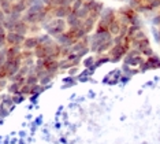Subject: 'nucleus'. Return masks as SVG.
I'll return each mask as SVG.
<instances>
[{
	"label": "nucleus",
	"mask_w": 160,
	"mask_h": 144,
	"mask_svg": "<svg viewBox=\"0 0 160 144\" xmlns=\"http://www.w3.org/2000/svg\"><path fill=\"white\" fill-rule=\"evenodd\" d=\"M114 2H125V0H114Z\"/></svg>",
	"instance_id": "38"
},
{
	"label": "nucleus",
	"mask_w": 160,
	"mask_h": 144,
	"mask_svg": "<svg viewBox=\"0 0 160 144\" xmlns=\"http://www.w3.org/2000/svg\"><path fill=\"white\" fill-rule=\"evenodd\" d=\"M25 84H29L30 87L36 85V84H38V77L36 73H29L26 76V80H25Z\"/></svg>",
	"instance_id": "27"
},
{
	"label": "nucleus",
	"mask_w": 160,
	"mask_h": 144,
	"mask_svg": "<svg viewBox=\"0 0 160 144\" xmlns=\"http://www.w3.org/2000/svg\"><path fill=\"white\" fill-rule=\"evenodd\" d=\"M42 30V28H41V25L40 24H32V25H29V35H33V36H37L40 35Z\"/></svg>",
	"instance_id": "28"
},
{
	"label": "nucleus",
	"mask_w": 160,
	"mask_h": 144,
	"mask_svg": "<svg viewBox=\"0 0 160 144\" xmlns=\"http://www.w3.org/2000/svg\"><path fill=\"white\" fill-rule=\"evenodd\" d=\"M14 32L19 33V35H23V36H28L29 35V24H26L23 19H19L14 25Z\"/></svg>",
	"instance_id": "14"
},
{
	"label": "nucleus",
	"mask_w": 160,
	"mask_h": 144,
	"mask_svg": "<svg viewBox=\"0 0 160 144\" xmlns=\"http://www.w3.org/2000/svg\"><path fill=\"white\" fill-rule=\"evenodd\" d=\"M116 18V10L112 7H104L103 11L99 15V21H97L96 28H103V29H108V25L111 24Z\"/></svg>",
	"instance_id": "2"
},
{
	"label": "nucleus",
	"mask_w": 160,
	"mask_h": 144,
	"mask_svg": "<svg viewBox=\"0 0 160 144\" xmlns=\"http://www.w3.org/2000/svg\"><path fill=\"white\" fill-rule=\"evenodd\" d=\"M71 6H60V7H55V8H51V14L53 18H63L66 19L68 14H71Z\"/></svg>",
	"instance_id": "8"
},
{
	"label": "nucleus",
	"mask_w": 160,
	"mask_h": 144,
	"mask_svg": "<svg viewBox=\"0 0 160 144\" xmlns=\"http://www.w3.org/2000/svg\"><path fill=\"white\" fill-rule=\"evenodd\" d=\"M107 63H110V56H108V54L96 55V61H94V66H96V69H99L103 65H107Z\"/></svg>",
	"instance_id": "19"
},
{
	"label": "nucleus",
	"mask_w": 160,
	"mask_h": 144,
	"mask_svg": "<svg viewBox=\"0 0 160 144\" xmlns=\"http://www.w3.org/2000/svg\"><path fill=\"white\" fill-rule=\"evenodd\" d=\"M155 52H153V50H152V47L149 45V47H147V48H144L142 51H141V55H142L144 58H148V56H151V55H153Z\"/></svg>",
	"instance_id": "33"
},
{
	"label": "nucleus",
	"mask_w": 160,
	"mask_h": 144,
	"mask_svg": "<svg viewBox=\"0 0 160 144\" xmlns=\"http://www.w3.org/2000/svg\"><path fill=\"white\" fill-rule=\"evenodd\" d=\"M62 83H64L63 85H62V88H63V89H66V88H70V87L77 85L78 81H77V77H72V76H68L67 74V77H64Z\"/></svg>",
	"instance_id": "21"
},
{
	"label": "nucleus",
	"mask_w": 160,
	"mask_h": 144,
	"mask_svg": "<svg viewBox=\"0 0 160 144\" xmlns=\"http://www.w3.org/2000/svg\"><path fill=\"white\" fill-rule=\"evenodd\" d=\"M21 66H22V56H17V58H11V59H7L6 63H4V70L7 73V78H11L14 74H17L19 72Z\"/></svg>",
	"instance_id": "5"
},
{
	"label": "nucleus",
	"mask_w": 160,
	"mask_h": 144,
	"mask_svg": "<svg viewBox=\"0 0 160 144\" xmlns=\"http://www.w3.org/2000/svg\"><path fill=\"white\" fill-rule=\"evenodd\" d=\"M19 92L22 95H25V96H30V93H32V87L29 85V84H23V85H21Z\"/></svg>",
	"instance_id": "30"
},
{
	"label": "nucleus",
	"mask_w": 160,
	"mask_h": 144,
	"mask_svg": "<svg viewBox=\"0 0 160 144\" xmlns=\"http://www.w3.org/2000/svg\"><path fill=\"white\" fill-rule=\"evenodd\" d=\"M3 32H6V30H4V28H3V24H0V33H3Z\"/></svg>",
	"instance_id": "37"
},
{
	"label": "nucleus",
	"mask_w": 160,
	"mask_h": 144,
	"mask_svg": "<svg viewBox=\"0 0 160 144\" xmlns=\"http://www.w3.org/2000/svg\"><path fill=\"white\" fill-rule=\"evenodd\" d=\"M86 4L89 7V11L93 14H97V15H100V13L103 11L104 8V3L103 2H99V0H90V2H86Z\"/></svg>",
	"instance_id": "13"
},
{
	"label": "nucleus",
	"mask_w": 160,
	"mask_h": 144,
	"mask_svg": "<svg viewBox=\"0 0 160 144\" xmlns=\"http://www.w3.org/2000/svg\"><path fill=\"white\" fill-rule=\"evenodd\" d=\"M127 48L122 44H114V45L111 47V50L108 51V56H110V63H118V62L123 61V56L126 55L127 52Z\"/></svg>",
	"instance_id": "4"
},
{
	"label": "nucleus",
	"mask_w": 160,
	"mask_h": 144,
	"mask_svg": "<svg viewBox=\"0 0 160 144\" xmlns=\"http://www.w3.org/2000/svg\"><path fill=\"white\" fill-rule=\"evenodd\" d=\"M6 61H7V52H6V47H4V48H2V50H0V67H3V66H4Z\"/></svg>",
	"instance_id": "31"
},
{
	"label": "nucleus",
	"mask_w": 160,
	"mask_h": 144,
	"mask_svg": "<svg viewBox=\"0 0 160 144\" xmlns=\"http://www.w3.org/2000/svg\"><path fill=\"white\" fill-rule=\"evenodd\" d=\"M147 62H148V65H149V67H151V70H158L160 69V56L159 55H151V56H148L147 58Z\"/></svg>",
	"instance_id": "17"
},
{
	"label": "nucleus",
	"mask_w": 160,
	"mask_h": 144,
	"mask_svg": "<svg viewBox=\"0 0 160 144\" xmlns=\"http://www.w3.org/2000/svg\"><path fill=\"white\" fill-rule=\"evenodd\" d=\"M70 2H71V3H72V2H75V0H70Z\"/></svg>",
	"instance_id": "40"
},
{
	"label": "nucleus",
	"mask_w": 160,
	"mask_h": 144,
	"mask_svg": "<svg viewBox=\"0 0 160 144\" xmlns=\"http://www.w3.org/2000/svg\"><path fill=\"white\" fill-rule=\"evenodd\" d=\"M53 40H55V41L59 44L60 47H71L72 44L77 41V40L74 39V36H72V33L68 30V29H67L66 32H63V33H60V35H58L56 37H53Z\"/></svg>",
	"instance_id": "6"
},
{
	"label": "nucleus",
	"mask_w": 160,
	"mask_h": 144,
	"mask_svg": "<svg viewBox=\"0 0 160 144\" xmlns=\"http://www.w3.org/2000/svg\"><path fill=\"white\" fill-rule=\"evenodd\" d=\"M94 61H96V55H94V54H89V55H86V56L82 58L81 65L83 66V67H90V66L94 65Z\"/></svg>",
	"instance_id": "23"
},
{
	"label": "nucleus",
	"mask_w": 160,
	"mask_h": 144,
	"mask_svg": "<svg viewBox=\"0 0 160 144\" xmlns=\"http://www.w3.org/2000/svg\"><path fill=\"white\" fill-rule=\"evenodd\" d=\"M37 45H38L37 36H33V35H28L26 37H25V40H23V43H22L23 50H32L33 51Z\"/></svg>",
	"instance_id": "12"
},
{
	"label": "nucleus",
	"mask_w": 160,
	"mask_h": 144,
	"mask_svg": "<svg viewBox=\"0 0 160 144\" xmlns=\"http://www.w3.org/2000/svg\"><path fill=\"white\" fill-rule=\"evenodd\" d=\"M41 28H42L44 32L48 33L51 37H56L58 35L66 32L68 29L67 24H66V19H63V18H52V19H49L48 22L42 24Z\"/></svg>",
	"instance_id": "1"
},
{
	"label": "nucleus",
	"mask_w": 160,
	"mask_h": 144,
	"mask_svg": "<svg viewBox=\"0 0 160 144\" xmlns=\"http://www.w3.org/2000/svg\"><path fill=\"white\" fill-rule=\"evenodd\" d=\"M6 18H7V15L4 14V11H3V10H0V24H3Z\"/></svg>",
	"instance_id": "36"
},
{
	"label": "nucleus",
	"mask_w": 160,
	"mask_h": 144,
	"mask_svg": "<svg viewBox=\"0 0 160 144\" xmlns=\"http://www.w3.org/2000/svg\"><path fill=\"white\" fill-rule=\"evenodd\" d=\"M71 66H72V63L68 61L67 58H60L59 59V70L60 72H67Z\"/></svg>",
	"instance_id": "26"
},
{
	"label": "nucleus",
	"mask_w": 160,
	"mask_h": 144,
	"mask_svg": "<svg viewBox=\"0 0 160 144\" xmlns=\"http://www.w3.org/2000/svg\"><path fill=\"white\" fill-rule=\"evenodd\" d=\"M26 36L19 35L17 32H7L6 33V43L7 45H22Z\"/></svg>",
	"instance_id": "7"
},
{
	"label": "nucleus",
	"mask_w": 160,
	"mask_h": 144,
	"mask_svg": "<svg viewBox=\"0 0 160 144\" xmlns=\"http://www.w3.org/2000/svg\"><path fill=\"white\" fill-rule=\"evenodd\" d=\"M78 73H79V66H71V67L67 70V74L72 76V77H77Z\"/></svg>",
	"instance_id": "32"
},
{
	"label": "nucleus",
	"mask_w": 160,
	"mask_h": 144,
	"mask_svg": "<svg viewBox=\"0 0 160 144\" xmlns=\"http://www.w3.org/2000/svg\"><path fill=\"white\" fill-rule=\"evenodd\" d=\"M68 54H71V47H62L60 48V58H66Z\"/></svg>",
	"instance_id": "35"
},
{
	"label": "nucleus",
	"mask_w": 160,
	"mask_h": 144,
	"mask_svg": "<svg viewBox=\"0 0 160 144\" xmlns=\"http://www.w3.org/2000/svg\"><path fill=\"white\" fill-rule=\"evenodd\" d=\"M25 100H26V96L22 95L19 92V93H17V95H12V102H14V104H21V103H23Z\"/></svg>",
	"instance_id": "29"
},
{
	"label": "nucleus",
	"mask_w": 160,
	"mask_h": 144,
	"mask_svg": "<svg viewBox=\"0 0 160 144\" xmlns=\"http://www.w3.org/2000/svg\"><path fill=\"white\" fill-rule=\"evenodd\" d=\"M45 6L51 7V8H55V7H60V6H71L70 0H44Z\"/></svg>",
	"instance_id": "18"
},
{
	"label": "nucleus",
	"mask_w": 160,
	"mask_h": 144,
	"mask_svg": "<svg viewBox=\"0 0 160 144\" xmlns=\"http://www.w3.org/2000/svg\"><path fill=\"white\" fill-rule=\"evenodd\" d=\"M83 0H75V2H72L71 3V10H72V13H74V11H77L79 7H82V4H83Z\"/></svg>",
	"instance_id": "34"
},
{
	"label": "nucleus",
	"mask_w": 160,
	"mask_h": 144,
	"mask_svg": "<svg viewBox=\"0 0 160 144\" xmlns=\"http://www.w3.org/2000/svg\"><path fill=\"white\" fill-rule=\"evenodd\" d=\"M37 40H38V45H41V44L51 43L53 40V37H51L47 32H42V33H40V35H37Z\"/></svg>",
	"instance_id": "25"
},
{
	"label": "nucleus",
	"mask_w": 160,
	"mask_h": 144,
	"mask_svg": "<svg viewBox=\"0 0 160 144\" xmlns=\"http://www.w3.org/2000/svg\"><path fill=\"white\" fill-rule=\"evenodd\" d=\"M121 28H122V21L118 18V15H116L115 19L108 25V30H110V33L112 36H116L121 33Z\"/></svg>",
	"instance_id": "16"
},
{
	"label": "nucleus",
	"mask_w": 160,
	"mask_h": 144,
	"mask_svg": "<svg viewBox=\"0 0 160 144\" xmlns=\"http://www.w3.org/2000/svg\"><path fill=\"white\" fill-rule=\"evenodd\" d=\"M66 24H67L68 30H75V29L82 26V19H79L74 13H71V14H68L66 18Z\"/></svg>",
	"instance_id": "10"
},
{
	"label": "nucleus",
	"mask_w": 160,
	"mask_h": 144,
	"mask_svg": "<svg viewBox=\"0 0 160 144\" xmlns=\"http://www.w3.org/2000/svg\"><path fill=\"white\" fill-rule=\"evenodd\" d=\"M83 2H85V3H86V2H90V0H83Z\"/></svg>",
	"instance_id": "39"
},
{
	"label": "nucleus",
	"mask_w": 160,
	"mask_h": 144,
	"mask_svg": "<svg viewBox=\"0 0 160 144\" xmlns=\"http://www.w3.org/2000/svg\"><path fill=\"white\" fill-rule=\"evenodd\" d=\"M28 10V6L25 2H14L12 3V11H15V13H19V14H23L25 11Z\"/></svg>",
	"instance_id": "24"
},
{
	"label": "nucleus",
	"mask_w": 160,
	"mask_h": 144,
	"mask_svg": "<svg viewBox=\"0 0 160 144\" xmlns=\"http://www.w3.org/2000/svg\"><path fill=\"white\" fill-rule=\"evenodd\" d=\"M6 52H7V59L17 58L22 52V45H7Z\"/></svg>",
	"instance_id": "15"
},
{
	"label": "nucleus",
	"mask_w": 160,
	"mask_h": 144,
	"mask_svg": "<svg viewBox=\"0 0 160 144\" xmlns=\"http://www.w3.org/2000/svg\"><path fill=\"white\" fill-rule=\"evenodd\" d=\"M6 89H7V93H10V95H17V93H19L21 84L14 83V81H8V85H7Z\"/></svg>",
	"instance_id": "22"
},
{
	"label": "nucleus",
	"mask_w": 160,
	"mask_h": 144,
	"mask_svg": "<svg viewBox=\"0 0 160 144\" xmlns=\"http://www.w3.org/2000/svg\"><path fill=\"white\" fill-rule=\"evenodd\" d=\"M89 13H90V11H89V7H88L86 3H83L82 7H79L77 11H74V14L79 18V19H85V18L89 15Z\"/></svg>",
	"instance_id": "20"
},
{
	"label": "nucleus",
	"mask_w": 160,
	"mask_h": 144,
	"mask_svg": "<svg viewBox=\"0 0 160 144\" xmlns=\"http://www.w3.org/2000/svg\"><path fill=\"white\" fill-rule=\"evenodd\" d=\"M97 18H93L88 15L85 18V19H82V28L85 29V32L88 33V35H90V33L94 32V29H96V25H97Z\"/></svg>",
	"instance_id": "11"
},
{
	"label": "nucleus",
	"mask_w": 160,
	"mask_h": 144,
	"mask_svg": "<svg viewBox=\"0 0 160 144\" xmlns=\"http://www.w3.org/2000/svg\"><path fill=\"white\" fill-rule=\"evenodd\" d=\"M145 61V58L141 55V52L136 48H130L126 52V55L123 56V63L132 66V67H138V65L142 63Z\"/></svg>",
	"instance_id": "3"
},
{
	"label": "nucleus",
	"mask_w": 160,
	"mask_h": 144,
	"mask_svg": "<svg viewBox=\"0 0 160 144\" xmlns=\"http://www.w3.org/2000/svg\"><path fill=\"white\" fill-rule=\"evenodd\" d=\"M122 76V70L118 69V70H111L107 76L103 78V83L104 84H108V85H114V84H118L119 83V78Z\"/></svg>",
	"instance_id": "9"
}]
</instances>
